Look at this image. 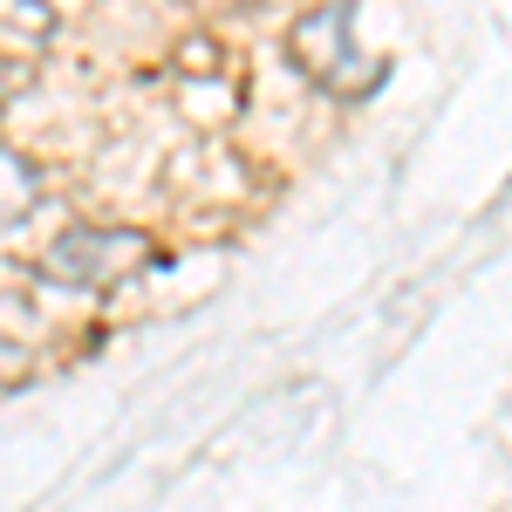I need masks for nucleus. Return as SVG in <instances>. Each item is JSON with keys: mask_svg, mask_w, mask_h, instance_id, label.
<instances>
[{"mask_svg": "<svg viewBox=\"0 0 512 512\" xmlns=\"http://www.w3.org/2000/svg\"><path fill=\"white\" fill-rule=\"evenodd\" d=\"M151 267V233L144 226H62L35 253V280L55 294H110Z\"/></svg>", "mask_w": 512, "mask_h": 512, "instance_id": "1", "label": "nucleus"}, {"mask_svg": "<svg viewBox=\"0 0 512 512\" xmlns=\"http://www.w3.org/2000/svg\"><path fill=\"white\" fill-rule=\"evenodd\" d=\"M287 48H294L301 76L315 82V89H328V96H369V89L383 82V62H376V55L362 48V35H355V7L349 0H321V7H308V14L294 21Z\"/></svg>", "mask_w": 512, "mask_h": 512, "instance_id": "2", "label": "nucleus"}, {"mask_svg": "<svg viewBox=\"0 0 512 512\" xmlns=\"http://www.w3.org/2000/svg\"><path fill=\"white\" fill-rule=\"evenodd\" d=\"M41 198H48V178H41V164L21 151V144H7L0 137V233H14V226H28L41 212Z\"/></svg>", "mask_w": 512, "mask_h": 512, "instance_id": "3", "label": "nucleus"}, {"mask_svg": "<svg viewBox=\"0 0 512 512\" xmlns=\"http://www.w3.org/2000/svg\"><path fill=\"white\" fill-rule=\"evenodd\" d=\"M55 41V7L48 0H0V62H35Z\"/></svg>", "mask_w": 512, "mask_h": 512, "instance_id": "4", "label": "nucleus"}, {"mask_svg": "<svg viewBox=\"0 0 512 512\" xmlns=\"http://www.w3.org/2000/svg\"><path fill=\"white\" fill-rule=\"evenodd\" d=\"M35 321L21 315L14 301H0V390H14V383H28L35 376Z\"/></svg>", "mask_w": 512, "mask_h": 512, "instance_id": "5", "label": "nucleus"}]
</instances>
